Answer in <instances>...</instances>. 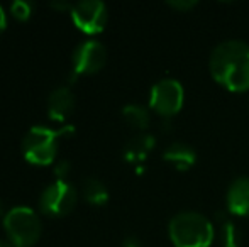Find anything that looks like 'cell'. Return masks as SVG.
<instances>
[{"label":"cell","instance_id":"1","mask_svg":"<svg viewBox=\"0 0 249 247\" xmlns=\"http://www.w3.org/2000/svg\"><path fill=\"white\" fill-rule=\"evenodd\" d=\"M210 75L229 92L249 88V44L239 39L224 41L213 48L209 60Z\"/></svg>","mask_w":249,"mask_h":247},{"label":"cell","instance_id":"2","mask_svg":"<svg viewBox=\"0 0 249 247\" xmlns=\"http://www.w3.org/2000/svg\"><path fill=\"white\" fill-rule=\"evenodd\" d=\"M175 247H209L215 237V227L205 215L185 210L177 214L168 225Z\"/></svg>","mask_w":249,"mask_h":247},{"label":"cell","instance_id":"3","mask_svg":"<svg viewBox=\"0 0 249 247\" xmlns=\"http://www.w3.org/2000/svg\"><path fill=\"white\" fill-rule=\"evenodd\" d=\"M9 241L16 247H31L41 235V220L29 207H14L3 217Z\"/></svg>","mask_w":249,"mask_h":247},{"label":"cell","instance_id":"4","mask_svg":"<svg viewBox=\"0 0 249 247\" xmlns=\"http://www.w3.org/2000/svg\"><path fill=\"white\" fill-rule=\"evenodd\" d=\"M58 137H61L59 131L44 127V125L33 127L22 141L24 158L33 165H51L58 151Z\"/></svg>","mask_w":249,"mask_h":247},{"label":"cell","instance_id":"5","mask_svg":"<svg viewBox=\"0 0 249 247\" xmlns=\"http://www.w3.org/2000/svg\"><path fill=\"white\" fill-rule=\"evenodd\" d=\"M185 90L178 80L164 78L153 85L149 95V107L161 117H173L183 107Z\"/></svg>","mask_w":249,"mask_h":247},{"label":"cell","instance_id":"6","mask_svg":"<svg viewBox=\"0 0 249 247\" xmlns=\"http://www.w3.org/2000/svg\"><path fill=\"white\" fill-rule=\"evenodd\" d=\"M76 203V190L66 180H56L44 188L39 198V207L46 215L63 217L70 214Z\"/></svg>","mask_w":249,"mask_h":247},{"label":"cell","instance_id":"7","mask_svg":"<svg viewBox=\"0 0 249 247\" xmlns=\"http://www.w3.org/2000/svg\"><path fill=\"white\" fill-rule=\"evenodd\" d=\"M70 12L75 26L87 34H99L107 24V7L100 0H82L73 3Z\"/></svg>","mask_w":249,"mask_h":247},{"label":"cell","instance_id":"8","mask_svg":"<svg viewBox=\"0 0 249 247\" xmlns=\"http://www.w3.org/2000/svg\"><path fill=\"white\" fill-rule=\"evenodd\" d=\"M107 60V49L99 41H83L73 53V75H90L97 73Z\"/></svg>","mask_w":249,"mask_h":247},{"label":"cell","instance_id":"9","mask_svg":"<svg viewBox=\"0 0 249 247\" xmlns=\"http://www.w3.org/2000/svg\"><path fill=\"white\" fill-rule=\"evenodd\" d=\"M226 203L231 215H249V176H239L231 183Z\"/></svg>","mask_w":249,"mask_h":247},{"label":"cell","instance_id":"10","mask_svg":"<svg viewBox=\"0 0 249 247\" xmlns=\"http://www.w3.org/2000/svg\"><path fill=\"white\" fill-rule=\"evenodd\" d=\"M75 107V97L70 86H58L53 90L48 99V115L56 122H65L73 112Z\"/></svg>","mask_w":249,"mask_h":247},{"label":"cell","instance_id":"11","mask_svg":"<svg viewBox=\"0 0 249 247\" xmlns=\"http://www.w3.org/2000/svg\"><path fill=\"white\" fill-rule=\"evenodd\" d=\"M163 159L178 171H188L197 163V152L185 142H171L163 152Z\"/></svg>","mask_w":249,"mask_h":247},{"label":"cell","instance_id":"12","mask_svg":"<svg viewBox=\"0 0 249 247\" xmlns=\"http://www.w3.org/2000/svg\"><path fill=\"white\" fill-rule=\"evenodd\" d=\"M156 146V139L151 134H139L134 135L132 139H129L127 144L124 146V158L129 163H142L146 161V158L149 156V152Z\"/></svg>","mask_w":249,"mask_h":247},{"label":"cell","instance_id":"13","mask_svg":"<svg viewBox=\"0 0 249 247\" xmlns=\"http://www.w3.org/2000/svg\"><path fill=\"white\" fill-rule=\"evenodd\" d=\"M217 232H219V241L224 247H239L241 234L237 225L231 220L229 215L217 214Z\"/></svg>","mask_w":249,"mask_h":247},{"label":"cell","instance_id":"14","mask_svg":"<svg viewBox=\"0 0 249 247\" xmlns=\"http://www.w3.org/2000/svg\"><path fill=\"white\" fill-rule=\"evenodd\" d=\"M122 115H124L125 122L134 129H146L149 125L151 114L144 105H139V103H129L122 109Z\"/></svg>","mask_w":249,"mask_h":247},{"label":"cell","instance_id":"15","mask_svg":"<svg viewBox=\"0 0 249 247\" xmlns=\"http://www.w3.org/2000/svg\"><path fill=\"white\" fill-rule=\"evenodd\" d=\"M82 191H83L85 200L92 205H104V203H107V200H108L107 186L97 178H87L85 181H83Z\"/></svg>","mask_w":249,"mask_h":247},{"label":"cell","instance_id":"16","mask_svg":"<svg viewBox=\"0 0 249 247\" xmlns=\"http://www.w3.org/2000/svg\"><path fill=\"white\" fill-rule=\"evenodd\" d=\"M10 12L16 19L19 20H27L33 14V3L26 2V0H16L10 5Z\"/></svg>","mask_w":249,"mask_h":247},{"label":"cell","instance_id":"17","mask_svg":"<svg viewBox=\"0 0 249 247\" xmlns=\"http://www.w3.org/2000/svg\"><path fill=\"white\" fill-rule=\"evenodd\" d=\"M168 5L173 7L175 10H180V12H187V10L194 9L197 5V2L195 0H170Z\"/></svg>","mask_w":249,"mask_h":247},{"label":"cell","instance_id":"18","mask_svg":"<svg viewBox=\"0 0 249 247\" xmlns=\"http://www.w3.org/2000/svg\"><path fill=\"white\" fill-rule=\"evenodd\" d=\"M70 173V163L68 161H59L54 166V175L58 176V180H65Z\"/></svg>","mask_w":249,"mask_h":247},{"label":"cell","instance_id":"19","mask_svg":"<svg viewBox=\"0 0 249 247\" xmlns=\"http://www.w3.org/2000/svg\"><path fill=\"white\" fill-rule=\"evenodd\" d=\"M122 247H144L141 244V241L136 237H127L124 242H122Z\"/></svg>","mask_w":249,"mask_h":247},{"label":"cell","instance_id":"20","mask_svg":"<svg viewBox=\"0 0 249 247\" xmlns=\"http://www.w3.org/2000/svg\"><path fill=\"white\" fill-rule=\"evenodd\" d=\"M5 24H7L5 12H3V9H2V7H0V33H2V31L5 29Z\"/></svg>","mask_w":249,"mask_h":247},{"label":"cell","instance_id":"21","mask_svg":"<svg viewBox=\"0 0 249 247\" xmlns=\"http://www.w3.org/2000/svg\"><path fill=\"white\" fill-rule=\"evenodd\" d=\"M0 247H16L10 241H3V239H0Z\"/></svg>","mask_w":249,"mask_h":247},{"label":"cell","instance_id":"22","mask_svg":"<svg viewBox=\"0 0 249 247\" xmlns=\"http://www.w3.org/2000/svg\"><path fill=\"white\" fill-rule=\"evenodd\" d=\"M0 217H5V215H3V205H2V201H0Z\"/></svg>","mask_w":249,"mask_h":247}]
</instances>
